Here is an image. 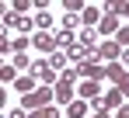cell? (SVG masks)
Here are the masks:
<instances>
[{
    "label": "cell",
    "mask_w": 129,
    "mask_h": 118,
    "mask_svg": "<svg viewBox=\"0 0 129 118\" xmlns=\"http://www.w3.org/2000/svg\"><path fill=\"white\" fill-rule=\"evenodd\" d=\"M52 94H56V104H70V97L77 94V70L59 73V83L52 87Z\"/></svg>",
    "instance_id": "obj_1"
},
{
    "label": "cell",
    "mask_w": 129,
    "mask_h": 118,
    "mask_svg": "<svg viewBox=\"0 0 129 118\" xmlns=\"http://www.w3.org/2000/svg\"><path fill=\"white\" fill-rule=\"evenodd\" d=\"M31 77H35V80H42V87H49V83L56 87V83H59V73L49 66V59H39V63H31Z\"/></svg>",
    "instance_id": "obj_2"
},
{
    "label": "cell",
    "mask_w": 129,
    "mask_h": 118,
    "mask_svg": "<svg viewBox=\"0 0 129 118\" xmlns=\"http://www.w3.org/2000/svg\"><path fill=\"white\" fill-rule=\"evenodd\" d=\"M105 77L129 97V73H126V66H122V63H108V66H105Z\"/></svg>",
    "instance_id": "obj_3"
},
{
    "label": "cell",
    "mask_w": 129,
    "mask_h": 118,
    "mask_svg": "<svg viewBox=\"0 0 129 118\" xmlns=\"http://www.w3.org/2000/svg\"><path fill=\"white\" fill-rule=\"evenodd\" d=\"M73 70H77V77H84V80H101L105 77V66H101L98 59H87L80 66H73Z\"/></svg>",
    "instance_id": "obj_4"
},
{
    "label": "cell",
    "mask_w": 129,
    "mask_h": 118,
    "mask_svg": "<svg viewBox=\"0 0 129 118\" xmlns=\"http://www.w3.org/2000/svg\"><path fill=\"white\" fill-rule=\"evenodd\" d=\"M31 45H35V49H42L45 56H52V52L59 49V42H56V35H49V31H35V38H31Z\"/></svg>",
    "instance_id": "obj_5"
},
{
    "label": "cell",
    "mask_w": 129,
    "mask_h": 118,
    "mask_svg": "<svg viewBox=\"0 0 129 118\" xmlns=\"http://www.w3.org/2000/svg\"><path fill=\"white\" fill-rule=\"evenodd\" d=\"M101 59H105V63H119V59H122V45H119V42L98 45V63H101Z\"/></svg>",
    "instance_id": "obj_6"
},
{
    "label": "cell",
    "mask_w": 129,
    "mask_h": 118,
    "mask_svg": "<svg viewBox=\"0 0 129 118\" xmlns=\"http://www.w3.org/2000/svg\"><path fill=\"white\" fill-rule=\"evenodd\" d=\"M98 83H101V80H84V83H80V87H77V94H80V97L84 101H94V104H98V94H101V90H98Z\"/></svg>",
    "instance_id": "obj_7"
},
{
    "label": "cell",
    "mask_w": 129,
    "mask_h": 118,
    "mask_svg": "<svg viewBox=\"0 0 129 118\" xmlns=\"http://www.w3.org/2000/svg\"><path fill=\"white\" fill-rule=\"evenodd\" d=\"M122 101H126V94H122L119 87H112L105 97H101V108H105V111H112V108H122Z\"/></svg>",
    "instance_id": "obj_8"
},
{
    "label": "cell",
    "mask_w": 129,
    "mask_h": 118,
    "mask_svg": "<svg viewBox=\"0 0 129 118\" xmlns=\"http://www.w3.org/2000/svg\"><path fill=\"white\" fill-rule=\"evenodd\" d=\"M119 28H122V24H119V18H115V14H105V18H101V24H98V35H119Z\"/></svg>",
    "instance_id": "obj_9"
},
{
    "label": "cell",
    "mask_w": 129,
    "mask_h": 118,
    "mask_svg": "<svg viewBox=\"0 0 129 118\" xmlns=\"http://www.w3.org/2000/svg\"><path fill=\"white\" fill-rule=\"evenodd\" d=\"M101 18H105V11H98V7H87L84 14H80L84 28H98V24H101Z\"/></svg>",
    "instance_id": "obj_10"
},
{
    "label": "cell",
    "mask_w": 129,
    "mask_h": 118,
    "mask_svg": "<svg viewBox=\"0 0 129 118\" xmlns=\"http://www.w3.org/2000/svg\"><path fill=\"white\" fill-rule=\"evenodd\" d=\"M49 24H52V14H49V7H42V4H39V7H35V28H39V31H45Z\"/></svg>",
    "instance_id": "obj_11"
},
{
    "label": "cell",
    "mask_w": 129,
    "mask_h": 118,
    "mask_svg": "<svg viewBox=\"0 0 129 118\" xmlns=\"http://www.w3.org/2000/svg\"><path fill=\"white\" fill-rule=\"evenodd\" d=\"M66 118H87V101H70Z\"/></svg>",
    "instance_id": "obj_12"
},
{
    "label": "cell",
    "mask_w": 129,
    "mask_h": 118,
    "mask_svg": "<svg viewBox=\"0 0 129 118\" xmlns=\"http://www.w3.org/2000/svg\"><path fill=\"white\" fill-rule=\"evenodd\" d=\"M14 90L31 94V90H35V77H31V73H28V77H18V80H14Z\"/></svg>",
    "instance_id": "obj_13"
},
{
    "label": "cell",
    "mask_w": 129,
    "mask_h": 118,
    "mask_svg": "<svg viewBox=\"0 0 129 118\" xmlns=\"http://www.w3.org/2000/svg\"><path fill=\"white\" fill-rule=\"evenodd\" d=\"M56 42L63 45L66 52H70V49H77V35H73V31H59V35H56Z\"/></svg>",
    "instance_id": "obj_14"
},
{
    "label": "cell",
    "mask_w": 129,
    "mask_h": 118,
    "mask_svg": "<svg viewBox=\"0 0 129 118\" xmlns=\"http://www.w3.org/2000/svg\"><path fill=\"white\" fill-rule=\"evenodd\" d=\"M63 21V31H73L77 24H80V14H66V18H59Z\"/></svg>",
    "instance_id": "obj_15"
},
{
    "label": "cell",
    "mask_w": 129,
    "mask_h": 118,
    "mask_svg": "<svg viewBox=\"0 0 129 118\" xmlns=\"http://www.w3.org/2000/svg\"><path fill=\"white\" fill-rule=\"evenodd\" d=\"M31 45V38H24V35H18L14 38V56H24V49Z\"/></svg>",
    "instance_id": "obj_16"
},
{
    "label": "cell",
    "mask_w": 129,
    "mask_h": 118,
    "mask_svg": "<svg viewBox=\"0 0 129 118\" xmlns=\"http://www.w3.org/2000/svg\"><path fill=\"white\" fill-rule=\"evenodd\" d=\"M14 70H18V66H11V63H7V66L0 70V80H4V83H11V80H18V77H14Z\"/></svg>",
    "instance_id": "obj_17"
},
{
    "label": "cell",
    "mask_w": 129,
    "mask_h": 118,
    "mask_svg": "<svg viewBox=\"0 0 129 118\" xmlns=\"http://www.w3.org/2000/svg\"><path fill=\"white\" fill-rule=\"evenodd\" d=\"M115 42H119L122 49L129 45V24H122V28H119V35H115Z\"/></svg>",
    "instance_id": "obj_18"
},
{
    "label": "cell",
    "mask_w": 129,
    "mask_h": 118,
    "mask_svg": "<svg viewBox=\"0 0 129 118\" xmlns=\"http://www.w3.org/2000/svg\"><path fill=\"white\" fill-rule=\"evenodd\" d=\"M11 11H14V14H24V11H28V0H14V7H11Z\"/></svg>",
    "instance_id": "obj_19"
},
{
    "label": "cell",
    "mask_w": 129,
    "mask_h": 118,
    "mask_svg": "<svg viewBox=\"0 0 129 118\" xmlns=\"http://www.w3.org/2000/svg\"><path fill=\"white\" fill-rule=\"evenodd\" d=\"M7 118H28V111H24V108H14V111H11Z\"/></svg>",
    "instance_id": "obj_20"
},
{
    "label": "cell",
    "mask_w": 129,
    "mask_h": 118,
    "mask_svg": "<svg viewBox=\"0 0 129 118\" xmlns=\"http://www.w3.org/2000/svg\"><path fill=\"white\" fill-rule=\"evenodd\" d=\"M115 118H129V104H126V108H119V111H115Z\"/></svg>",
    "instance_id": "obj_21"
},
{
    "label": "cell",
    "mask_w": 129,
    "mask_h": 118,
    "mask_svg": "<svg viewBox=\"0 0 129 118\" xmlns=\"http://www.w3.org/2000/svg\"><path fill=\"white\" fill-rule=\"evenodd\" d=\"M122 63H126V66H129V49H122Z\"/></svg>",
    "instance_id": "obj_22"
}]
</instances>
